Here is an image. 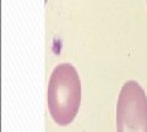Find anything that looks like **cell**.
Returning a JSON list of instances; mask_svg holds the SVG:
<instances>
[{
    "instance_id": "1",
    "label": "cell",
    "mask_w": 147,
    "mask_h": 132,
    "mask_svg": "<svg viewBox=\"0 0 147 132\" xmlns=\"http://www.w3.org/2000/svg\"><path fill=\"white\" fill-rule=\"evenodd\" d=\"M81 81L71 64H60L52 72L48 84V109L60 126L69 125L79 113Z\"/></svg>"
},
{
    "instance_id": "2",
    "label": "cell",
    "mask_w": 147,
    "mask_h": 132,
    "mask_svg": "<svg viewBox=\"0 0 147 132\" xmlns=\"http://www.w3.org/2000/svg\"><path fill=\"white\" fill-rule=\"evenodd\" d=\"M117 132H147V97L136 81H127L119 94Z\"/></svg>"
},
{
    "instance_id": "3",
    "label": "cell",
    "mask_w": 147,
    "mask_h": 132,
    "mask_svg": "<svg viewBox=\"0 0 147 132\" xmlns=\"http://www.w3.org/2000/svg\"><path fill=\"white\" fill-rule=\"evenodd\" d=\"M146 1H147V0H146Z\"/></svg>"
}]
</instances>
